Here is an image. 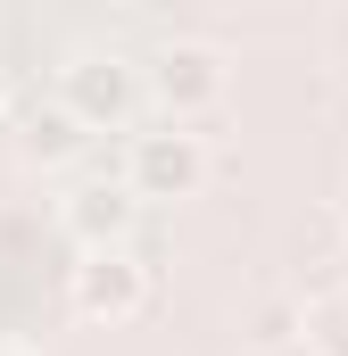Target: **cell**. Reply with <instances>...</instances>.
<instances>
[{
	"label": "cell",
	"mask_w": 348,
	"mask_h": 356,
	"mask_svg": "<svg viewBox=\"0 0 348 356\" xmlns=\"http://www.w3.org/2000/svg\"><path fill=\"white\" fill-rule=\"evenodd\" d=\"M141 67L125 58V50H75L67 67H58V108L84 124V133H125L133 116H141Z\"/></svg>",
	"instance_id": "6da1fadb"
},
{
	"label": "cell",
	"mask_w": 348,
	"mask_h": 356,
	"mask_svg": "<svg viewBox=\"0 0 348 356\" xmlns=\"http://www.w3.org/2000/svg\"><path fill=\"white\" fill-rule=\"evenodd\" d=\"M150 298H158V266H141L133 249H91L67 266V307L84 315V323H133V315H150Z\"/></svg>",
	"instance_id": "3957f363"
},
{
	"label": "cell",
	"mask_w": 348,
	"mask_h": 356,
	"mask_svg": "<svg viewBox=\"0 0 348 356\" xmlns=\"http://www.w3.org/2000/svg\"><path fill=\"white\" fill-rule=\"evenodd\" d=\"M25 149H33L42 166H67V158H84V149H91V133L58 108V99H42V108H25Z\"/></svg>",
	"instance_id": "8992f818"
},
{
	"label": "cell",
	"mask_w": 348,
	"mask_h": 356,
	"mask_svg": "<svg viewBox=\"0 0 348 356\" xmlns=\"http://www.w3.org/2000/svg\"><path fill=\"white\" fill-rule=\"evenodd\" d=\"M340 232H348V199H340Z\"/></svg>",
	"instance_id": "8fae6325"
},
{
	"label": "cell",
	"mask_w": 348,
	"mask_h": 356,
	"mask_svg": "<svg viewBox=\"0 0 348 356\" xmlns=\"http://www.w3.org/2000/svg\"><path fill=\"white\" fill-rule=\"evenodd\" d=\"M58 232L75 241V257H91V249H133L141 199H133L116 175H91V182H75V191L58 199Z\"/></svg>",
	"instance_id": "5b68a950"
},
{
	"label": "cell",
	"mask_w": 348,
	"mask_h": 356,
	"mask_svg": "<svg viewBox=\"0 0 348 356\" xmlns=\"http://www.w3.org/2000/svg\"><path fill=\"white\" fill-rule=\"evenodd\" d=\"M307 348L315 356H348V298H315L307 307Z\"/></svg>",
	"instance_id": "ba28073f"
},
{
	"label": "cell",
	"mask_w": 348,
	"mask_h": 356,
	"mask_svg": "<svg viewBox=\"0 0 348 356\" xmlns=\"http://www.w3.org/2000/svg\"><path fill=\"white\" fill-rule=\"evenodd\" d=\"M249 340H258V348H290V340H307V307H299V298H274V307H258Z\"/></svg>",
	"instance_id": "52a82bcc"
},
{
	"label": "cell",
	"mask_w": 348,
	"mask_h": 356,
	"mask_svg": "<svg viewBox=\"0 0 348 356\" xmlns=\"http://www.w3.org/2000/svg\"><path fill=\"white\" fill-rule=\"evenodd\" d=\"M0 356H42V348H33V340H0Z\"/></svg>",
	"instance_id": "9c48e42d"
},
{
	"label": "cell",
	"mask_w": 348,
	"mask_h": 356,
	"mask_svg": "<svg viewBox=\"0 0 348 356\" xmlns=\"http://www.w3.org/2000/svg\"><path fill=\"white\" fill-rule=\"evenodd\" d=\"M141 91L166 108V124H191V116H207V108L232 91V67H224L216 42H166V50L141 67Z\"/></svg>",
	"instance_id": "277c9868"
},
{
	"label": "cell",
	"mask_w": 348,
	"mask_h": 356,
	"mask_svg": "<svg viewBox=\"0 0 348 356\" xmlns=\"http://www.w3.org/2000/svg\"><path fill=\"white\" fill-rule=\"evenodd\" d=\"M0 116H8V67H0Z\"/></svg>",
	"instance_id": "30bf717a"
},
{
	"label": "cell",
	"mask_w": 348,
	"mask_h": 356,
	"mask_svg": "<svg viewBox=\"0 0 348 356\" xmlns=\"http://www.w3.org/2000/svg\"><path fill=\"white\" fill-rule=\"evenodd\" d=\"M116 182H125L141 207H158V199H191V191L207 182V141H199L191 124H150V133L125 141Z\"/></svg>",
	"instance_id": "7a4b0ae2"
}]
</instances>
